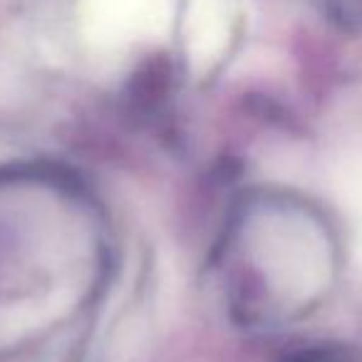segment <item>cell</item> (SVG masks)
<instances>
[{"label": "cell", "mask_w": 362, "mask_h": 362, "mask_svg": "<svg viewBox=\"0 0 362 362\" xmlns=\"http://www.w3.org/2000/svg\"><path fill=\"white\" fill-rule=\"evenodd\" d=\"M293 362H362L352 350L345 347H317V350L303 352Z\"/></svg>", "instance_id": "cell-1"}]
</instances>
